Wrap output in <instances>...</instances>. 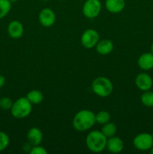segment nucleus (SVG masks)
Instances as JSON below:
<instances>
[{"instance_id": "f257e3e1", "label": "nucleus", "mask_w": 153, "mask_h": 154, "mask_svg": "<svg viewBox=\"0 0 153 154\" xmlns=\"http://www.w3.org/2000/svg\"><path fill=\"white\" fill-rule=\"evenodd\" d=\"M95 114L89 110H81L78 111L73 118V126L77 132L89 130L95 124Z\"/></svg>"}, {"instance_id": "f03ea898", "label": "nucleus", "mask_w": 153, "mask_h": 154, "mask_svg": "<svg viewBox=\"0 0 153 154\" xmlns=\"http://www.w3.org/2000/svg\"><path fill=\"white\" fill-rule=\"evenodd\" d=\"M107 138L101 131L94 130L90 132L86 138V144L90 151L93 153H100L106 147Z\"/></svg>"}, {"instance_id": "7ed1b4c3", "label": "nucleus", "mask_w": 153, "mask_h": 154, "mask_svg": "<svg viewBox=\"0 0 153 154\" xmlns=\"http://www.w3.org/2000/svg\"><path fill=\"white\" fill-rule=\"evenodd\" d=\"M32 111V104L26 97H20L13 103L10 113L16 119H23L28 117Z\"/></svg>"}, {"instance_id": "20e7f679", "label": "nucleus", "mask_w": 153, "mask_h": 154, "mask_svg": "<svg viewBox=\"0 0 153 154\" xmlns=\"http://www.w3.org/2000/svg\"><path fill=\"white\" fill-rule=\"evenodd\" d=\"M92 90L99 97L105 98L110 96L113 91V85L110 79L105 77H98L92 81Z\"/></svg>"}, {"instance_id": "39448f33", "label": "nucleus", "mask_w": 153, "mask_h": 154, "mask_svg": "<svg viewBox=\"0 0 153 154\" xmlns=\"http://www.w3.org/2000/svg\"><path fill=\"white\" fill-rule=\"evenodd\" d=\"M133 145L136 150L148 151L153 146V138L152 134L147 132L138 134L133 140Z\"/></svg>"}, {"instance_id": "423d86ee", "label": "nucleus", "mask_w": 153, "mask_h": 154, "mask_svg": "<svg viewBox=\"0 0 153 154\" xmlns=\"http://www.w3.org/2000/svg\"><path fill=\"white\" fill-rule=\"evenodd\" d=\"M101 11L100 0H86L82 6V14L88 19L97 17Z\"/></svg>"}, {"instance_id": "0eeeda50", "label": "nucleus", "mask_w": 153, "mask_h": 154, "mask_svg": "<svg viewBox=\"0 0 153 154\" xmlns=\"http://www.w3.org/2000/svg\"><path fill=\"white\" fill-rule=\"evenodd\" d=\"M100 40L99 33L93 29L85 30L81 35V44L86 49L94 48Z\"/></svg>"}, {"instance_id": "6e6552de", "label": "nucleus", "mask_w": 153, "mask_h": 154, "mask_svg": "<svg viewBox=\"0 0 153 154\" xmlns=\"http://www.w3.org/2000/svg\"><path fill=\"white\" fill-rule=\"evenodd\" d=\"M135 85L141 91H147L151 90L153 85L152 77L146 72H142L136 75L135 78Z\"/></svg>"}, {"instance_id": "1a4fd4ad", "label": "nucleus", "mask_w": 153, "mask_h": 154, "mask_svg": "<svg viewBox=\"0 0 153 154\" xmlns=\"http://www.w3.org/2000/svg\"><path fill=\"white\" fill-rule=\"evenodd\" d=\"M40 23L44 27H50L54 25L56 22V14L52 9L49 8L42 9L38 15Z\"/></svg>"}, {"instance_id": "9d476101", "label": "nucleus", "mask_w": 153, "mask_h": 154, "mask_svg": "<svg viewBox=\"0 0 153 154\" xmlns=\"http://www.w3.org/2000/svg\"><path fill=\"white\" fill-rule=\"evenodd\" d=\"M24 28L19 20H12L8 26V33L14 39H18L23 35Z\"/></svg>"}, {"instance_id": "9b49d317", "label": "nucleus", "mask_w": 153, "mask_h": 154, "mask_svg": "<svg viewBox=\"0 0 153 154\" xmlns=\"http://www.w3.org/2000/svg\"><path fill=\"white\" fill-rule=\"evenodd\" d=\"M106 148H107L108 151L110 153H121L124 149V142L121 138L114 135L107 139Z\"/></svg>"}, {"instance_id": "f8f14e48", "label": "nucleus", "mask_w": 153, "mask_h": 154, "mask_svg": "<svg viewBox=\"0 0 153 154\" xmlns=\"http://www.w3.org/2000/svg\"><path fill=\"white\" fill-rule=\"evenodd\" d=\"M27 140L32 146L39 145L43 140V133L41 130L37 127H32L27 132Z\"/></svg>"}, {"instance_id": "ddd939ff", "label": "nucleus", "mask_w": 153, "mask_h": 154, "mask_svg": "<svg viewBox=\"0 0 153 154\" xmlns=\"http://www.w3.org/2000/svg\"><path fill=\"white\" fill-rule=\"evenodd\" d=\"M140 69L144 71H148L153 69V54L152 53H144L140 56L137 60Z\"/></svg>"}, {"instance_id": "4468645a", "label": "nucleus", "mask_w": 153, "mask_h": 154, "mask_svg": "<svg viewBox=\"0 0 153 154\" xmlns=\"http://www.w3.org/2000/svg\"><path fill=\"white\" fill-rule=\"evenodd\" d=\"M105 7L112 14H118L122 11L125 7L124 0H106Z\"/></svg>"}, {"instance_id": "2eb2a0df", "label": "nucleus", "mask_w": 153, "mask_h": 154, "mask_svg": "<svg viewBox=\"0 0 153 154\" xmlns=\"http://www.w3.org/2000/svg\"><path fill=\"white\" fill-rule=\"evenodd\" d=\"M96 51L100 55H107L113 50V43L109 39L99 40L95 46Z\"/></svg>"}, {"instance_id": "dca6fc26", "label": "nucleus", "mask_w": 153, "mask_h": 154, "mask_svg": "<svg viewBox=\"0 0 153 154\" xmlns=\"http://www.w3.org/2000/svg\"><path fill=\"white\" fill-rule=\"evenodd\" d=\"M26 97L28 99V101L32 105H38V104L41 103L42 101L44 100V96L42 93L37 90H33L29 91L26 94Z\"/></svg>"}, {"instance_id": "f3484780", "label": "nucleus", "mask_w": 153, "mask_h": 154, "mask_svg": "<svg viewBox=\"0 0 153 154\" xmlns=\"http://www.w3.org/2000/svg\"><path fill=\"white\" fill-rule=\"evenodd\" d=\"M116 131L117 127L115 123H110V122H108V123L104 124L101 129V132L107 138L114 136L116 133Z\"/></svg>"}, {"instance_id": "a211bd4d", "label": "nucleus", "mask_w": 153, "mask_h": 154, "mask_svg": "<svg viewBox=\"0 0 153 154\" xmlns=\"http://www.w3.org/2000/svg\"><path fill=\"white\" fill-rule=\"evenodd\" d=\"M140 100L142 105L146 107L153 108V91H151L150 90L144 91L141 96Z\"/></svg>"}, {"instance_id": "6ab92c4d", "label": "nucleus", "mask_w": 153, "mask_h": 154, "mask_svg": "<svg viewBox=\"0 0 153 154\" xmlns=\"http://www.w3.org/2000/svg\"><path fill=\"white\" fill-rule=\"evenodd\" d=\"M11 2L9 0H0V19L5 17L11 10Z\"/></svg>"}, {"instance_id": "aec40b11", "label": "nucleus", "mask_w": 153, "mask_h": 154, "mask_svg": "<svg viewBox=\"0 0 153 154\" xmlns=\"http://www.w3.org/2000/svg\"><path fill=\"white\" fill-rule=\"evenodd\" d=\"M111 118V116L110 113L106 111H100L95 114V120L96 123L98 124L104 125L105 123L110 122Z\"/></svg>"}, {"instance_id": "412c9836", "label": "nucleus", "mask_w": 153, "mask_h": 154, "mask_svg": "<svg viewBox=\"0 0 153 154\" xmlns=\"http://www.w3.org/2000/svg\"><path fill=\"white\" fill-rule=\"evenodd\" d=\"M10 144V138L5 132L0 131V152L3 151L8 147Z\"/></svg>"}, {"instance_id": "4be33fe9", "label": "nucleus", "mask_w": 153, "mask_h": 154, "mask_svg": "<svg viewBox=\"0 0 153 154\" xmlns=\"http://www.w3.org/2000/svg\"><path fill=\"white\" fill-rule=\"evenodd\" d=\"M14 102H12L11 99L8 97H3L1 98V101H0V108L3 110H10L12 105H13Z\"/></svg>"}, {"instance_id": "5701e85b", "label": "nucleus", "mask_w": 153, "mask_h": 154, "mask_svg": "<svg viewBox=\"0 0 153 154\" xmlns=\"http://www.w3.org/2000/svg\"><path fill=\"white\" fill-rule=\"evenodd\" d=\"M29 153L31 154H46L47 153V151H46V149L44 147H41L39 145L36 146H32V147L30 150Z\"/></svg>"}, {"instance_id": "b1692460", "label": "nucleus", "mask_w": 153, "mask_h": 154, "mask_svg": "<svg viewBox=\"0 0 153 154\" xmlns=\"http://www.w3.org/2000/svg\"><path fill=\"white\" fill-rule=\"evenodd\" d=\"M4 84H5V78L3 75H0V88L4 87Z\"/></svg>"}, {"instance_id": "393cba45", "label": "nucleus", "mask_w": 153, "mask_h": 154, "mask_svg": "<svg viewBox=\"0 0 153 154\" xmlns=\"http://www.w3.org/2000/svg\"><path fill=\"white\" fill-rule=\"evenodd\" d=\"M151 53L153 54V42L151 45Z\"/></svg>"}, {"instance_id": "a878e982", "label": "nucleus", "mask_w": 153, "mask_h": 154, "mask_svg": "<svg viewBox=\"0 0 153 154\" xmlns=\"http://www.w3.org/2000/svg\"><path fill=\"white\" fill-rule=\"evenodd\" d=\"M149 152H150V153H151V154H153V146L152 147V148L149 150Z\"/></svg>"}, {"instance_id": "bb28decb", "label": "nucleus", "mask_w": 153, "mask_h": 154, "mask_svg": "<svg viewBox=\"0 0 153 154\" xmlns=\"http://www.w3.org/2000/svg\"><path fill=\"white\" fill-rule=\"evenodd\" d=\"M9 1L12 3V2H16L18 1V0H9Z\"/></svg>"}, {"instance_id": "cd10ccee", "label": "nucleus", "mask_w": 153, "mask_h": 154, "mask_svg": "<svg viewBox=\"0 0 153 154\" xmlns=\"http://www.w3.org/2000/svg\"><path fill=\"white\" fill-rule=\"evenodd\" d=\"M43 1H50V0H43Z\"/></svg>"}, {"instance_id": "c85d7f7f", "label": "nucleus", "mask_w": 153, "mask_h": 154, "mask_svg": "<svg viewBox=\"0 0 153 154\" xmlns=\"http://www.w3.org/2000/svg\"><path fill=\"white\" fill-rule=\"evenodd\" d=\"M152 138H153V132H152Z\"/></svg>"}, {"instance_id": "c756f323", "label": "nucleus", "mask_w": 153, "mask_h": 154, "mask_svg": "<svg viewBox=\"0 0 153 154\" xmlns=\"http://www.w3.org/2000/svg\"><path fill=\"white\" fill-rule=\"evenodd\" d=\"M58 1H63V0H58Z\"/></svg>"}, {"instance_id": "7c9ffc66", "label": "nucleus", "mask_w": 153, "mask_h": 154, "mask_svg": "<svg viewBox=\"0 0 153 154\" xmlns=\"http://www.w3.org/2000/svg\"><path fill=\"white\" fill-rule=\"evenodd\" d=\"M80 1H83V0H80Z\"/></svg>"}, {"instance_id": "2f4dec72", "label": "nucleus", "mask_w": 153, "mask_h": 154, "mask_svg": "<svg viewBox=\"0 0 153 154\" xmlns=\"http://www.w3.org/2000/svg\"><path fill=\"white\" fill-rule=\"evenodd\" d=\"M0 101H1V98H0Z\"/></svg>"}]
</instances>
